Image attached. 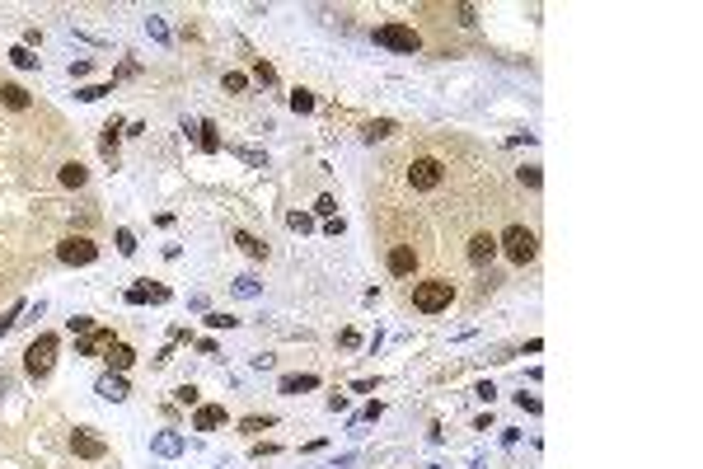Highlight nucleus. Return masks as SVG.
Segmentation results:
<instances>
[{"instance_id":"obj_1","label":"nucleus","mask_w":703,"mask_h":469,"mask_svg":"<svg viewBox=\"0 0 703 469\" xmlns=\"http://www.w3.org/2000/svg\"><path fill=\"white\" fill-rule=\"evenodd\" d=\"M450 300H455V281H446V277H427L413 286V310H422V314L450 310Z\"/></svg>"},{"instance_id":"obj_2","label":"nucleus","mask_w":703,"mask_h":469,"mask_svg":"<svg viewBox=\"0 0 703 469\" xmlns=\"http://www.w3.org/2000/svg\"><path fill=\"white\" fill-rule=\"evenodd\" d=\"M57 333H38L29 343V352H24V375L29 380H47L52 375V366H57Z\"/></svg>"},{"instance_id":"obj_3","label":"nucleus","mask_w":703,"mask_h":469,"mask_svg":"<svg viewBox=\"0 0 703 469\" xmlns=\"http://www.w3.org/2000/svg\"><path fill=\"white\" fill-rule=\"evenodd\" d=\"M497 249L506 253L516 267H525L534 253H539V234H534L530 225H506V230H502V239H497Z\"/></svg>"},{"instance_id":"obj_4","label":"nucleus","mask_w":703,"mask_h":469,"mask_svg":"<svg viewBox=\"0 0 703 469\" xmlns=\"http://www.w3.org/2000/svg\"><path fill=\"white\" fill-rule=\"evenodd\" d=\"M375 43L380 47H390V52H422V33L413 29V24H380L375 29Z\"/></svg>"},{"instance_id":"obj_5","label":"nucleus","mask_w":703,"mask_h":469,"mask_svg":"<svg viewBox=\"0 0 703 469\" xmlns=\"http://www.w3.org/2000/svg\"><path fill=\"white\" fill-rule=\"evenodd\" d=\"M408 183L418 188V192H436V188L446 183V164H441L436 155H418L408 164Z\"/></svg>"},{"instance_id":"obj_6","label":"nucleus","mask_w":703,"mask_h":469,"mask_svg":"<svg viewBox=\"0 0 703 469\" xmlns=\"http://www.w3.org/2000/svg\"><path fill=\"white\" fill-rule=\"evenodd\" d=\"M57 258H62L66 267H90L94 258H99V244H94L90 234H66L62 244H57Z\"/></svg>"},{"instance_id":"obj_7","label":"nucleus","mask_w":703,"mask_h":469,"mask_svg":"<svg viewBox=\"0 0 703 469\" xmlns=\"http://www.w3.org/2000/svg\"><path fill=\"white\" fill-rule=\"evenodd\" d=\"M469 263L474 267H488L492 258H497V234H488V230H478V234H469Z\"/></svg>"},{"instance_id":"obj_8","label":"nucleus","mask_w":703,"mask_h":469,"mask_svg":"<svg viewBox=\"0 0 703 469\" xmlns=\"http://www.w3.org/2000/svg\"><path fill=\"white\" fill-rule=\"evenodd\" d=\"M71 451H76L80 460H104V455H108V446L94 437V432H85V427H80V432H71Z\"/></svg>"},{"instance_id":"obj_9","label":"nucleus","mask_w":703,"mask_h":469,"mask_svg":"<svg viewBox=\"0 0 703 469\" xmlns=\"http://www.w3.org/2000/svg\"><path fill=\"white\" fill-rule=\"evenodd\" d=\"M108 343H118L113 328H94V333H85L76 343V357H99V352H108Z\"/></svg>"},{"instance_id":"obj_10","label":"nucleus","mask_w":703,"mask_h":469,"mask_svg":"<svg viewBox=\"0 0 703 469\" xmlns=\"http://www.w3.org/2000/svg\"><path fill=\"white\" fill-rule=\"evenodd\" d=\"M385 263H390V272H394V277H408V272L418 267V249H413V244H394Z\"/></svg>"},{"instance_id":"obj_11","label":"nucleus","mask_w":703,"mask_h":469,"mask_svg":"<svg viewBox=\"0 0 703 469\" xmlns=\"http://www.w3.org/2000/svg\"><path fill=\"white\" fill-rule=\"evenodd\" d=\"M94 390H99V399H113V404H122L127 394H132V390H127V380H122V375H118V371L99 375V380H94Z\"/></svg>"},{"instance_id":"obj_12","label":"nucleus","mask_w":703,"mask_h":469,"mask_svg":"<svg viewBox=\"0 0 703 469\" xmlns=\"http://www.w3.org/2000/svg\"><path fill=\"white\" fill-rule=\"evenodd\" d=\"M192 427H197V432H216V427H225V408H220V404H202V408H197V418H192Z\"/></svg>"},{"instance_id":"obj_13","label":"nucleus","mask_w":703,"mask_h":469,"mask_svg":"<svg viewBox=\"0 0 703 469\" xmlns=\"http://www.w3.org/2000/svg\"><path fill=\"white\" fill-rule=\"evenodd\" d=\"M104 361H108V371H118V375H122V371H132V361H136V352H132L127 343H108Z\"/></svg>"},{"instance_id":"obj_14","label":"nucleus","mask_w":703,"mask_h":469,"mask_svg":"<svg viewBox=\"0 0 703 469\" xmlns=\"http://www.w3.org/2000/svg\"><path fill=\"white\" fill-rule=\"evenodd\" d=\"M145 300H169V291L164 286H145V281L127 286V305H145Z\"/></svg>"},{"instance_id":"obj_15","label":"nucleus","mask_w":703,"mask_h":469,"mask_svg":"<svg viewBox=\"0 0 703 469\" xmlns=\"http://www.w3.org/2000/svg\"><path fill=\"white\" fill-rule=\"evenodd\" d=\"M305 390H319V375H281V394H305Z\"/></svg>"},{"instance_id":"obj_16","label":"nucleus","mask_w":703,"mask_h":469,"mask_svg":"<svg viewBox=\"0 0 703 469\" xmlns=\"http://www.w3.org/2000/svg\"><path fill=\"white\" fill-rule=\"evenodd\" d=\"M192 132H197V141H202V150H206V155H216L220 146H225V141H220V132H216V122H197Z\"/></svg>"},{"instance_id":"obj_17","label":"nucleus","mask_w":703,"mask_h":469,"mask_svg":"<svg viewBox=\"0 0 703 469\" xmlns=\"http://www.w3.org/2000/svg\"><path fill=\"white\" fill-rule=\"evenodd\" d=\"M234 244L249 253V258H267V244L258 239V234H249V230H234Z\"/></svg>"},{"instance_id":"obj_18","label":"nucleus","mask_w":703,"mask_h":469,"mask_svg":"<svg viewBox=\"0 0 703 469\" xmlns=\"http://www.w3.org/2000/svg\"><path fill=\"white\" fill-rule=\"evenodd\" d=\"M0 104H10V108H29L33 99H29L24 85H0Z\"/></svg>"},{"instance_id":"obj_19","label":"nucleus","mask_w":703,"mask_h":469,"mask_svg":"<svg viewBox=\"0 0 703 469\" xmlns=\"http://www.w3.org/2000/svg\"><path fill=\"white\" fill-rule=\"evenodd\" d=\"M150 446H155V455H178L183 451V437H178V432H159Z\"/></svg>"},{"instance_id":"obj_20","label":"nucleus","mask_w":703,"mask_h":469,"mask_svg":"<svg viewBox=\"0 0 703 469\" xmlns=\"http://www.w3.org/2000/svg\"><path fill=\"white\" fill-rule=\"evenodd\" d=\"M57 178H62L66 188H85V178H90V174H85V164H76V160H71V164H62V174H57Z\"/></svg>"},{"instance_id":"obj_21","label":"nucleus","mask_w":703,"mask_h":469,"mask_svg":"<svg viewBox=\"0 0 703 469\" xmlns=\"http://www.w3.org/2000/svg\"><path fill=\"white\" fill-rule=\"evenodd\" d=\"M361 136H366V141H385V136H394V122H390V118H375V122H366Z\"/></svg>"},{"instance_id":"obj_22","label":"nucleus","mask_w":703,"mask_h":469,"mask_svg":"<svg viewBox=\"0 0 703 469\" xmlns=\"http://www.w3.org/2000/svg\"><path fill=\"white\" fill-rule=\"evenodd\" d=\"M10 62H15V66H19V71H33V66H38V57H33V52H29V47H24V43H19V47H10Z\"/></svg>"},{"instance_id":"obj_23","label":"nucleus","mask_w":703,"mask_h":469,"mask_svg":"<svg viewBox=\"0 0 703 469\" xmlns=\"http://www.w3.org/2000/svg\"><path fill=\"white\" fill-rule=\"evenodd\" d=\"M19 314H24V300H15V305H10V310L0 314V338H5V333H10V328L19 324Z\"/></svg>"},{"instance_id":"obj_24","label":"nucleus","mask_w":703,"mask_h":469,"mask_svg":"<svg viewBox=\"0 0 703 469\" xmlns=\"http://www.w3.org/2000/svg\"><path fill=\"white\" fill-rule=\"evenodd\" d=\"M66 328H71V333H80V338H85V333H94V328H99V324H94L90 314H71V319H66Z\"/></svg>"},{"instance_id":"obj_25","label":"nucleus","mask_w":703,"mask_h":469,"mask_svg":"<svg viewBox=\"0 0 703 469\" xmlns=\"http://www.w3.org/2000/svg\"><path fill=\"white\" fill-rule=\"evenodd\" d=\"M99 146H104V155H118V122H108V127H104V136H99Z\"/></svg>"},{"instance_id":"obj_26","label":"nucleus","mask_w":703,"mask_h":469,"mask_svg":"<svg viewBox=\"0 0 703 469\" xmlns=\"http://www.w3.org/2000/svg\"><path fill=\"white\" fill-rule=\"evenodd\" d=\"M291 113H314V94L310 90H296V94H291Z\"/></svg>"},{"instance_id":"obj_27","label":"nucleus","mask_w":703,"mask_h":469,"mask_svg":"<svg viewBox=\"0 0 703 469\" xmlns=\"http://www.w3.org/2000/svg\"><path fill=\"white\" fill-rule=\"evenodd\" d=\"M516 178H520L525 188H539V183H544V174H539V164H525V169H516Z\"/></svg>"},{"instance_id":"obj_28","label":"nucleus","mask_w":703,"mask_h":469,"mask_svg":"<svg viewBox=\"0 0 703 469\" xmlns=\"http://www.w3.org/2000/svg\"><path fill=\"white\" fill-rule=\"evenodd\" d=\"M197 399H202V394H197V385H178V390H173V404H187V408H192Z\"/></svg>"},{"instance_id":"obj_29","label":"nucleus","mask_w":703,"mask_h":469,"mask_svg":"<svg viewBox=\"0 0 703 469\" xmlns=\"http://www.w3.org/2000/svg\"><path fill=\"white\" fill-rule=\"evenodd\" d=\"M145 29H150V38H155V43H169V29H164V19H159V15L145 19Z\"/></svg>"},{"instance_id":"obj_30","label":"nucleus","mask_w":703,"mask_h":469,"mask_svg":"<svg viewBox=\"0 0 703 469\" xmlns=\"http://www.w3.org/2000/svg\"><path fill=\"white\" fill-rule=\"evenodd\" d=\"M220 85H225L230 94H244V90H249V80L239 76V71H225V80H220Z\"/></svg>"},{"instance_id":"obj_31","label":"nucleus","mask_w":703,"mask_h":469,"mask_svg":"<svg viewBox=\"0 0 703 469\" xmlns=\"http://www.w3.org/2000/svg\"><path fill=\"white\" fill-rule=\"evenodd\" d=\"M272 422H277V418H272V413H263V418H244L239 427H244V432H267Z\"/></svg>"},{"instance_id":"obj_32","label":"nucleus","mask_w":703,"mask_h":469,"mask_svg":"<svg viewBox=\"0 0 703 469\" xmlns=\"http://www.w3.org/2000/svg\"><path fill=\"white\" fill-rule=\"evenodd\" d=\"M234 296H258V277H234Z\"/></svg>"},{"instance_id":"obj_33","label":"nucleus","mask_w":703,"mask_h":469,"mask_svg":"<svg viewBox=\"0 0 703 469\" xmlns=\"http://www.w3.org/2000/svg\"><path fill=\"white\" fill-rule=\"evenodd\" d=\"M253 80H258V85H277V71H272L267 62H258L253 66Z\"/></svg>"},{"instance_id":"obj_34","label":"nucleus","mask_w":703,"mask_h":469,"mask_svg":"<svg viewBox=\"0 0 703 469\" xmlns=\"http://www.w3.org/2000/svg\"><path fill=\"white\" fill-rule=\"evenodd\" d=\"M118 253H127V258L136 253V234L132 230H118Z\"/></svg>"},{"instance_id":"obj_35","label":"nucleus","mask_w":703,"mask_h":469,"mask_svg":"<svg viewBox=\"0 0 703 469\" xmlns=\"http://www.w3.org/2000/svg\"><path fill=\"white\" fill-rule=\"evenodd\" d=\"M286 225H291V230H300V234H305V230H314V220L305 216V211H291V216H286Z\"/></svg>"},{"instance_id":"obj_36","label":"nucleus","mask_w":703,"mask_h":469,"mask_svg":"<svg viewBox=\"0 0 703 469\" xmlns=\"http://www.w3.org/2000/svg\"><path fill=\"white\" fill-rule=\"evenodd\" d=\"M104 94H113V85H85V90H80V99H85V104H94V99H104Z\"/></svg>"},{"instance_id":"obj_37","label":"nucleus","mask_w":703,"mask_h":469,"mask_svg":"<svg viewBox=\"0 0 703 469\" xmlns=\"http://www.w3.org/2000/svg\"><path fill=\"white\" fill-rule=\"evenodd\" d=\"M380 413H385V404L375 399V404H366V408H361V413H357V422H375V418H380Z\"/></svg>"},{"instance_id":"obj_38","label":"nucleus","mask_w":703,"mask_h":469,"mask_svg":"<svg viewBox=\"0 0 703 469\" xmlns=\"http://www.w3.org/2000/svg\"><path fill=\"white\" fill-rule=\"evenodd\" d=\"M314 211H319V216H328V220H333V211H338V202H333V197H328V192H324V197L314 202Z\"/></svg>"},{"instance_id":"obj_39","label":"nucleus","mask_w":703,"mask_h":469,"mask_svg":"<svg viewBox=\"0 0 703 469\" xmlns=\"http://www.w3.org/2000/svg\"><path fill=\"white\" fill-rule=\"evenodd\" d=\"M206 324H211V328H234L239 319H230V314H206Z\"/></svg>"},{"instance_id":"obj_40","label":"nucleus","mask_w":703,"mask_h":469,"mask_svg":"<svg viewBox=\"0 0 703 469\" xmlns=\"http://www.w3.org/2000/svg\"><path fill=\"white\" fill-rule=\"evenodd\" d=\"M90 71H94V62H90V57H80V62H71V76H90Z\"/></svg>"},{"instance_id":"obj_41","label":"nucleus","mask_w":703,"mask_h":469,"mask_svg":"<svg viewBox=\"0 0 703 469\" xmlns=\"http://www.w3.org/2000/svg\"><path fill=\"white\" fill-rule=\"evenodd\" d=\"M455 15H460V24H478V10H474V5H460Z\"/></svg>"},{"instance_id":"obj_42","label":"nucleus","mask_w":703,"mask_h":469,"mask_svg":"<svg viewBox=\"0 0 703 469\" xmlns=\"http://www.w3.org/2000/svg\"><path fill=\"white\" fill-rule=\"evenodd\" d=\"M516 404L525 408V413H539V399H534V394H516Z\"/></svg>"},{"instance_id":"obj_43","label":"nucleus","mask_w":703,"mask_h":469,"mask_svg":"<svg viewBox=\"0 0 703 469\" xmlns=\"http://www.w3.org/2000/svg\"><path fill=\"white\" fill-rule=\"evenodd\" d=\"M132 76H141L136 62H122V66H118V80H132Z\"/></svg>"},{"instance_id":"obj_44","label":"nucleus","mask_w":703,"mask_h":469,"mask_svg":"<svg viewBox=\"0 0 703 469\" xmlns=\"http://www.w3.org/2000/svg\"><path fill=\"white\" fill-rule=\"evenodd\" d=\"M263 455H277V446H272V441H258V446H253V460H263Z\"/></svg>"},{"instance_id":"obj_45","label":"nucleus","mask_w":703,"mask_h":469,"mask_svg":"<svg viewBox=\"0 0 703 469\" xmlns=\"http://www.w3.org/2000/svg\"><path fill=\"white\" fill-rule=\"evenodd\" d=\"M5 394H10V380H5V375H0V399H5Z\"/></svg>"}]
</instances>
